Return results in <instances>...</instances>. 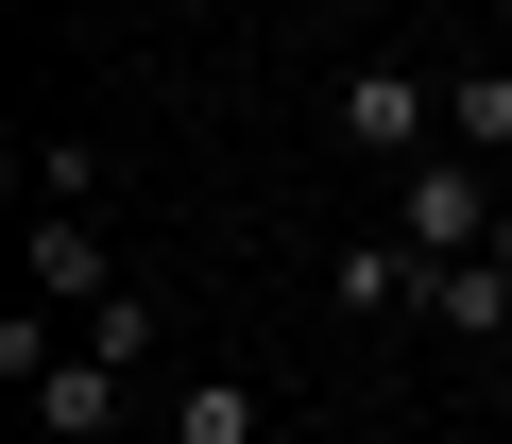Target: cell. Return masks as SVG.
I'll list each match as a JSON object with an SVG mask.
<instances>
[{"label": "cell", "mask_w": 512, "mask_h": 444, "mask_svg": "<svg viewBox=\"0 0 512 444\" xmlns=\"http://www.w3.org/2000/svg\"><path fill=\"white\" fill-rule=\"evenodd\" d=\"M171 444H256V376H171Z\"/></svg>", "instance_id": "obj_7"}, {"label": "cell", "mask_w": 512, "mask_h": 444, "mask_svg": "<svg viewBox=\"0 0 512 444\" xmlns=\"http://www.w3.org/2000/svg\"><path fill=\"white\" fill-rule=\"evenodd\" d=\"M495 205H512V171L444 137V154H410V171H393V205H376V222H393L410 257H495Z\"/></svg>", "instance_id": "obj_1"}, {"label": "cell", "mask_w": 512, "mask_h": 444, "mask_svg": "<svg viewBox=\"0 0 512 444\" xmlns=\"http://www.w3.org/2000/svg\"><path fill=\"white\" fill-rule=\"evenodd\" d=\"M495 257H512V205H495Z\"/></svg>", "instance_id": "obj_11"}, {"label": "cell", "mask_w": 512, "mask_h": 444, "mask_svg": "<svg viewBox=\"0 0 512 444\" xmlns=\"http://www.w3.org/2000/svg\"><path fill=\"white\" fill-rule=\"evenodd\" d=\"M35 308H69V325H86V308H120V257H103V222H86V205H52V222H35Z\"/></svg>", "instance_id": "obj_3"}, {"label": "cell", "mask_w": 512, "mask_h": 444, "mask_svg": "<svg viewBox=\"0 0 512 444\" xmlns=\"http://www.w3.org/2000/svg\"><path fill=\"white\" fill-rule=\"evenodd\" d=\"M52 359H69V325H52V308H0V376H18V393H35Z\"/></svg>", "instance_id": "obj_9"}, {"label": "cell", "mask_w": 512, "mask_h": 444, "mask_svg": "<svg viewBox=\"0 0 512 444\" xmlns=\"http://www.w3.org/2000/svg\"><path fill=\"white\" fill-rule=\"evenodd\" d=\"M444 137H461V154H495V171H512V69H461V86H444Z\"/></svg>", "instance_id": "obj_8"}, {"label": "cell", "mask_w": 512, "mask_h": 444, "mask_svg": "<svg viewBox=\"0 0 512 444\" xmlns=\"http://www.w3.org/2000/svg\"><path fill=\"white\" fill-rule=\"evenodd\" d=\"M35 205H103V154L86 137H35Z\"/></svg>", "instance_id": "obj_10"}, {"label": "cell", "mask_w": 512, "mask_h": 444, "mask_svg": "<svg viewBox=\"0 0 512 444\" xmlns=\"http://www.w3.org/2000/svg\"><path fill=\"white\" fill-rule=\"evenodd\" d=\"M342 308H359V325H393V308H427V257L393 240V222H376V240H342Z\"/></svg>", "instance_id": "obj_6"}, {"label": "cell", "mask_w": 512, "mask_h": 444, "mask_svg": "<svg viewBox=\"0 0 512 444\" xmlns=\"http://www.w3.org/2000/svg\"><path fill=\"white\" fill-rule=\"evenodd\" d=\"M427 325L495 359V342H512V257H427Z\"/></svg>", "instance_id": "obj_5"}, {"label": "cell", "mask_w": 512, "mask_h": 444, "mask_svg": "<svg viewBox=\"0 0 512 444\" xmlns=\"http://www.w3.org/2000/svg\"><path fill=\"white\" fill-rule=\"evenodd\" d=\"M18 410H35L52 444H120V359H103V342H69V359L18 393Z\"/></svg>", "instance_id": "obj_4"}, {"label": "cell", "mask_w": 512, "mask_h": 444, "mask_svg": "<svg viewBox=\"0 0 512 444\" xmlns=\"http://www.w3.org/2000/svg\"><path fill=\"white\" fill-rule=\"evenodd\" d=\"M325 120H342V154H376V171L444 154V86H427V69H393V52H376V69H342V86H325Z\"/></svg>", "instance_id": "obj_2"}]
</instances>
